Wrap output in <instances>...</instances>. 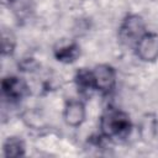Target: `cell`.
I'll return each mask as SVG.
<instances>
[{"label":"cell","mask_w":158,"mask_h":158,"mask_svg":"<svg viewBox=\"0 0 158 158\" xmlns=\"http://www.w3.org/2000/svg\"><path fill=\"white\" fill-rule=\"evenodd\" d=\"M93 75H94V83L96 90H100L101 93H109L112 90L116 80L115 70L112 67L107 64L98 65L93 70Z\"/></svg>","instance_id":"3957f363"},{"label":"cell","mask_w":158,"mask_h":158,"mask_svg":"<svg viewBox=\"0 0 158 158\" xmlns=\"http://www.w3.org/2000/svg\"><path fill=\"white\" fill-rule=\"evenodd\" d=\"M1 88H2L4 95L12 101H17V100L22 99L28 93V88H27L26 83L17 77L4 78L2 83H1Z\"/></svg>","instance_id":"5b68a950"},{"label":"cell","mask_w":158,"mask_h":158,"mask_svg":"<svg viewBox=\"0 0 158 158\" xmlns=\"http://www.w3.org/2000/svg\"><path fill=\"white\" fill-rule=\"evenodd\" d=\"M79 54H80V48L74 42L59 46V48L54 51V56L57 60L63 63H73L79 57Z\"/></svg>","instance_id":"ba28073f"},{"label":"cell","mask_w":158,"mask_h":158,"mask_svg":"<svg viewBox=\"0 0 158 158\" xmlns=\"http://www.w3.org/2000/svg\"><path fill=\"white\" fill-rule=\"evenodd\" d=\"M75 84L80 94L89 95L93 90H95V83H94V75L91 70H88L85 68H81L75 74Z\"/></svg>","instance_id":"52a82bcc"},{"label":"cell","mask_w":158,"mask_h":158,"mask_svg":"<svg viewBox=\"0 0 158 158\" xmlns=\"http://www.w3.org/2000/svg\"><path fill=\"white\" fill-rule=\"evenodd\" d=\"M144 33V23L142 17L138 15H128L122 21L118 30L120 41L127 46L137 44Z\"/></svg>","instance_id":"7a4b0ae2"},{"label":"cell","mask_w":158,"mask_h":158,"mask_svg":"<svg viewBox=\"0 0 158 158\" xmlns=\"http://www.w3.org/2000/svg\"><path fill=\"white\" fill-rule=\"evenodd\" d=\"M137 54L142 60L153 62L158 58V35L144 33L136 44Z\"/></svg>","instance_id":"277c9868"},{"label":"cell","mask_w":158,"mask_h":158,"mask_svg":"<svg viewBox=\"0 0 158 158\" xmlns=\"http://www.w3.org/2000/svg\"><path fill=\"white\" fill-rule=\"evenodd\" d=\"M64 118L69 126L77 127L81 125L85 118V106L79 100H70L64 109Z\"/></svg>","instance_id":"8992f818"},{"label":"cell","mask_w":158,"mask_h":158,"mask_svg":"<svg viewBox=\"0 0 158 158\" xmlns=\"http://www.w3.org/2000/svg\"><path fill=\"white\" fill-rule=\"evenodd\" d=\"M101 133L105 138H126L132 128L130 116L115 107H107L100 120Z\"/></svg>","instance_id":"6da1fadb"},{"label":"cell","mask_w":158,"mask_h":158,"mask_svg":"<svg viewBox=\"0 0 158 158\" xmlns=\"http://www.w3.org/2000/svg\"><path fill=\"white\" fill-rule=\"evenodd\" d=\"M25 153V146L19 137H9L4 143V154L6 157H20Z\"/></svg>","instance_id":"9c48e42d"}]
</instances>
